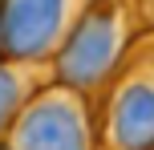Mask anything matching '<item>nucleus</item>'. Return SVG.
Listing matches in <instances>:
<instances>
[{"label": "nucleus", "instance_id": "8", "mask_svg": "<svg viewBox=\"0 0 154 150\" xmlns=\"http://www.w3.org/2000/svg\"><path fill=\"white\" fill-rule=\"evenodd\" d=\"M0 61H4V49H0Z\"/></svg>", "mask_w": 154, "mask_h": 150}, {"label": "nucleus", "instance_id": "2", "mask_svg": "<svg viewBox=\"0 0 154 150\" xmlns=\"http://www.w3.org/2000/svg\"><path fill=\"white\" fill-rule=\"evenodd\" d=\"M101 150H154V32L134 41L122 69L101 89Z\"/></svg>", "mask_w": 154, "mask_h": 150}, {"label": "nucleus", "instance_id": "3", "mask_svg": "<svg viewBox=\"0 0 154 150\" xmlns=\"http://www.w3.org/2000/svg\"><path fill=\"white\" fill-rule=\"evenodd\" d=\"M12 150H97V122H93L89 97L49 81L16 118Z\"/></svg>", "mask_w": 154, "mask_h": 150}, {"label": "nucleus", "instance_id": "1", "mask_svg": "<svg viewBox=\"0 0 154 150\" xmlns=\"http://www.w3.org/2000/svg\"><path fill=\"white\" fill-rule=\"evenodd\" d=\"M138 24H142V12L134 0H93L49 65L53 81L65 89H77L81 97L101 93L114 81V73L122 69L126 53L134 49Z\"/></svg>", "mask_w": 154, "mask_h": 150}, {"label": "nucleus", "instance_id": "4", "mask_svg": "<svg viewBox=\"0 0 154 150\" xmlns=\"http://www.w3.org/2000/svg\"><path fill=\"white\" fill-rule=\"evenodd\" d=\"M93 0H0V49L8 61L53 65Z\"/></svg>", "mask_w": 154, "mask_h": 150}, {"label": "nucleus", "instance_id": "5", "mask_svg": "<svg viewBox=\"0 0 154 150\" xmlns=\"http://www.w3.org/2000/svg\"><path fill=\"white\" fill-rule=\"evenodd\" d=\"M53 81L49 65H29V61H0V142L12 134L16 118L24 114V106Z\"/></svg>", "mask_w": 154, "mask_h": 150}, {"label": "nucleus", "instance_id": "6", "mask_svg": "<svg viewBox=\"0 0 154 150\" xmlns=\"http://www.w3.org/2000/svg\"><path fill=\"white\" fill-rule=\"evenodd\" d=\"M134 4H138V12H142V24L154 32V0H134Z\"/></svg>", "mask_w": 154, "mask_h": 150}, {"label": "nucleus", "instance_id": "7", "mask_svg": "<svg viewBox=\"0 0 154 150\" xmlns=\"http://www.w3.org/2000/svg\"><path fill=\"white\" fill-rule=\"evenodd\" d=\"M0 150H12V142H8V138H4V142H0Z\"/></svg>", "mask_w": 154, "mask_h": 150}]
</instances>
